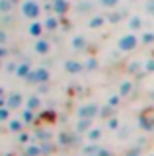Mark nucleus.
Wrapping results in <instances>:
<instances>
[{
	"mask_svg": "<svg viewBox=\"0 0 154 156\" xmlns=\"http://www.w3.org/2000/svg\"><path fill=\"white\" fill-rule=\"evenodd\" d=\"M65 68L70 72V74H76V72L82 70V65H80V62H76V61H66L65 62Z\"/></svg>",
	"mask_w": 154,
	"mask_h": 156,
	"instance_id": "nucleus-6",
	"label": "nucleus"
},
{
	"mask_svg": "<svg viewBox=\"0 0 154 156\" xmlns=\"http://www.w3.org/2000/svg\"><path fill=\"white\" fill-rule=\"evenodd\" d=\"M109 127L115 129V127H117V119H111V121H109Z\"/></svg>",
	"mask_w": 154,
	"mask_h": 156,
	"instance_id": "nucleus-26",
	"label": "nucleus"
},
{
	"mask_svg": "<svg viewBox=\"0 0 154 156\" xmlns=\"http://www.w3.org/2000/svg\"><path fill=\"white\" fill-rule=\"evenodd\" d=\"M148 156H154V154H148Z\"/></svg>",
	"mask_w": 154,
	"mask_h": 156,
	"instance_id": "nucleus-27",
	"label": "nucleus"
},
{
	"mask_svg": "<svg viewBox=\"0 0 154 156\" xmlns=\"http://www.w3.org/2000/svg\"><path fill=\"white\" fill-rule=\"evenodd\" d=\"M0 117H2V121H8V107H4V109L0 111Z\"/></svg>",
	"mask_w": 154,
	"mask_h": 156,
	"instance_id": "nucleus-22",
	"label": "nucleus"
},
{
	"mask_svg": "<svg viewBox=\"0 0 154 156\" xmlns=\"http://www.w3.org/2000/svg\"><path fill=\"white\" fill-rule=\"evenodd\" d=\"M8 107H20L22 105V96L20 94H12L10 98H8Z\"/></svg>",
	"mask_w": 154,
	"mask_h": 156,
	"instance_id": "nucleus-7",
	"label": "nucleus"
},
{
	"mask_svg": "<svg viewBox=\"0 0 154 156\" xmlns=\"http://www.w3.org/2000/svg\"><path fill=\"white\" fill-rule=\"evenodd\" d=\"M102 4H103V6H115L117 0H102Z\"/></svg>",
	"mask_w": 154,
	"mask_h": 156,
	"instance_id": "nucleus-23",
	"label": "nucleus"
},
{
	"mask_svg": "<svg viewBox=\"0 0 154 156\" xmlns=\"http://www.w3.org/2000/svg\"><path fill=\"white\" fill-rule=\"evenodd\" d=\"M31 119H33V113H31V109H26V111H23V121H27V123H30Z\"/></svg>",
	"mask_w": 154,
	"mask_h": 156,
	"instance_id": "nucleus-19",
	"label": "nucleus"
},
{
	"mask_svg": "<svg viewBox=\"0 0 154 156\" xmlns=\"http://www.w3.org/2000/svg\"><path fill=\"white\" fill-rule=\"evenodd\" d=\"M20 129H22L20 121H12V123H10V131H20Z\"/></svg>",
	"mask_w": 154,
	"mask_h": 156,
	"instance_id": "nucleus-20",
	"label": "nucleus"
},
{
	"mask_svg": "<svg viewBox=\"0 0 154 156\" xmlns=\"http://www.w3.org/2000/svg\"><path fill=\"white\" fill-rule=\"evenodd\" d=\"M141 41L142 43H152L154 41V33H144V35L141 37Z\"/></svg>",
	"mask_w": 154,
	"mask_h": 156,
	"instance_id": "nucleus-17",
	"label": "nucleus"
},
{
	"mask_svg": "<svg viewBox=\"0 0 154 156\" xmlns=\"http://www.w3.org/2000/svg\"><path fill=\"white\" fill-rule=\"evenodd\" d=\"M146 70H148V72H152V70H154V61H148V65H146Z\"/></svg>",
	"mask_w": 154,
	"mask_h": 156,
	"instance_id": "nucleus-24",
	"label": "nucleus"
},
{
	"mask_svg": "<svg viewBox=\"0 0 154 156\" xmlns=\"http://www.w3.org/2000/svg\"><path fill=\"white\" fill-rule=\"evenodd\" d=\"M131 82H123L121 84V90H119V96H129L131 94Z\"/></svg>",
	"mask_w": 154,
	"mask_h": 156,
	"instance_id": "nucleus-10",
	"label": "nucleus"
},
{
	"mask_svg": "<svg viewBox=\"0 0 154 156\" xmlns=\"http://www.w3.org/2000/svg\"><path fill=\"white\" fill-rule=\"evenodd\" d=\"M141 18H133L131 20V23H129V26H131V29H137V27H141Z\"/></svg>",
	"mask_w": 154,
	"mask_h": 156,
	"instance_id": "nucleus-18",
	"label": "nucleus"
},
{
	"mask_svg": "<svg viewBox=\"0 0 154 156\" xmlns=\"http://www.w3.org/2000/svg\"><path fill=\"white\" fill-rule=\"evenodd\" d=\"M53 8H55L57 14H65L66 8H68V4H66L65 0H55V2H53Z\"/></svg>",
	"mask_w": 154,
	"mask_h": 156,
	"instance_id": "nucleus-8",
	"label": "nucleus"
},
{
	"mask_svg": "<svg viewBox=\"0 0 154 156\" xmlns=\"http://www.w3.org/2000/svg\"><path fill=\"white\" fill-rule=\"evenodd\" d=\"M30 33L37 37V35L41 33V23H31V26H30Z\"/></svg>",
	"mask_w": 154,
	"mask_h": 156,
	"instance_id": "nucleus-14",
	"label": "nucleus"
},
{
	"mask_svg": "<svg viewBox=\"0 0 154 156\" xmlns=\"http://www.w3.org/2000/svg\"><path fill=\"white\" fill-rule=\"evenodd\" d=\"M72 45H74V49H84V45H86L84 37H74L72 39Z\"/></svg>",
	"mask_w": 154,
	"mask_h": 156,
	"instance_id": "nucleus-12",
	"label": "nucleus"
},
{
	"mask_svg": "<svg viewBox=\"0 0 154 156\" xmlns=\"http://www.w3.org/2000/svg\"><path fill=\"white\" fill-rule=\"evenodd\" d=\"M16 74L20 76V78H27L31 74V66L27 65V62H22L20 66H16Z\"/></svg>",
	"mask_w": 154,
	"mask_h": 156,
	"instance_id": "nucleus-5",
	"label": "nucleus"
},
{
	"mask_svg": "<svg viewBox=\"0 0 154 156\" xmlns=\"http://www.w3.org/2000/svg\"><path fill=\"white\" fill-rule=\"evenodd\" d=\"M10 10V0H2V12H8Z\"/></svg>",
	"mask_w": 154,
	"mask_h": 156,
	"instance_id": "nucleus-21",
	"label": "nucleus"
},
{
	"mask_svg": "<svg viewBox=\"0 0 154 156\" xmlns=\"http://www.w3.org/2000/svg\"><path fill=\"white\" fill-rule=\"evenodd\" d=\"M117 101H119V98H117V96H113L111 100H109V104H111V105H117Z\"/></svg>",
	"mask_w": 154,
	"mask_h": 156,
	"instance_id": "nucleus-25",
	"label": "nucleus"
},
{
	"mask_svg": "<svg viewBox=\"0 0 154 156\" xmlns=\"http://www.w3.org/2000/svg\"><path fill=\"white\" fill-rule=\"evenodd\" d=\"M102 23H103V18H100V16L90 20V27H102Z\"/></svg>",
	"mask_w": 154,
	"mask_h": 156,
	"instance_id": "nucleus-13",
	"label": "nucleus"
},
{
	"mask_svg": "<svg viewBox=\"0 0 154 156\" xmlns=\"http://www.w3.org/2000/svg\"><path fill=\"white\" fill-rule=\"evenodd\" d=\"M47 78H49V72H47L45 68H37V70H31V74L27 76V80L30 82H47Z\"/></svg>",
	"mask_w": 154,
	"mask_h": 156,
	"instance_id": "nucleus-3",
	"label": "nucleus"
},
{
	"mask_svg": "<svg viewBox=\"0 0 154 156\" xmlns=\"http://www.w3.org/2000/svg\"><path fill=\"white\" fill-rule=\"evenodd\" d=\"M137 45H138V39H137V35H133V33H127V35H123L119 39V49H121V51H133Z\"/></svg>",
	"mask_w": 154,
	"mask_h": 156,
	"instance_id": "nucleus-2",
	"label": "nucleus"
},
{
	"mask_svg": "<svg viewBox=\"0 0 154 156\" xmlns=\"http://www.w3.org/2000/svg\"><path fill=\"white\" fill-rule=\"evenodd\" d=\"M35 51L39 53V55H45V53L49 51V43L47 41H37L35 43Z\"/></svg>",
	"mask_w": 154,
	"mask_h": 156,
	"instance_id": "nucleus-9",
	"label": "nucleus"
},
{
	"mask_svg": "<svg viewBox=\"0 0 154 156\" xmlns=\"http://www.w3.org/2000/svg\"><path fill=\"white\" fill-rule=\"evenodd\" d=\"M45 27H47V29H51V31H53V29H57V20H55V18H47Z\"/></svg>",
	"mask_w": 154,
	"mask_h": 156,
	"instance_id": "nucleus-16",
	"label": "nucleus"
},
{
	"mask_svg": "<svg viewBox=\"0 0 154 156\" xmlns=\"http://www.w3.org/2000/svg\"><path fill=\"white\" fill-rule=\"evenodd\" d=\"M96 113H98V105H86L78 111V115L82 117V119H92Z\"/></svg>",
	"mask_w": 154,
	"mask_h": 156,
	"instance_id": "nucleus-4",
	"label": "nucleus"
},
{
	"mask_svg": "<svg viewBox=\"0 0 154 156\" xmlns=\"http://www.w3.org/2000/svg\"><path fill=\"white\" fill-rule=\"evenodd\" d=\"M27 107H30L31 111L37 109V107H39V98H37V96H31L30 100H27Z\"/></svg>",
	"mask_w": 154,
	"mask_h": 156,
	"instance_id": "nucleus-11",
	"label": "nucleus"
},
{
	"mask_svg": "<svg viewBox=\"0 0 154 156\" xmlns=\"http://www.w3.org/2000/svg\"><path fill=\"white\" fill-rule=\"evenodd\" d=\"M100 135H102V131H100V129H92V131L88 133V139H90V140H98Z\"/></svg>",
	"mask_w": 154,
	"mask_h": 156,
	"instance_id": "nucleus-15",
	"label": "nucleus"
},
{
	"mask_svg": "<svg viewBox=\"0 0 154 156\" xmlns=\"http://www.w3.org/2000/svg\"><path fill=\"white\" fill-rule=\"evenodd\" d=\"M22 14L26 18L35 20L37 16H39V6H37V2H33V0H26V2L22 4Z\"/></svg>",
	"mask_w": 154,
	"mask_h": 156,
	"instance_id": "nucleus-1",
	"label": "nucleus"
}]
</instances>
